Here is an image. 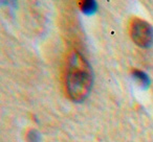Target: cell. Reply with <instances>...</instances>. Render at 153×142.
Returning a JSON list of instances; mask_svg holds the SVG:
<instances>
[{
  "label": "cell",
  "instance_id": "obj_1",
  "mask_svg": "<svg viewBox=\"0 0 153 142\" xmlns=\"http://www.w3.org/2000/svg\"><path fill=\"white\" fill-rule=\"evenodd\" d=\"M94 83L92 70L85 57L78 52L71 55L67 70L66 88L69 97L74 102H83L88 94Z\"/></svg>",
  "mask_w": 153,
  "mask_h": 142
},
{
  "label": "cell",
  "instance_id": "obj_2",
  "mask_svg": "<svg viewBox=\"0 0 153 142\" xmlns=\"http://www.w3.org/2000/svg\"><path fill=\"white\" fill-rule=\"evenodd\" d=\"M131 37L138 46L149 47L153 44V27L148 22L136 19L131 26Z\"/></svg>",
  "mask_w": 153,
  "mask_h": 142
},
{
  "label": "cell",
  "instance_id": "obj_3",
  "mask_svg": "<svg viewBox=\"0 0 153 142\" xmlns=\"http://www.w3.org/2000/svg\"><path fill=\"white\" fill-rule=\"evenodd\" d=\"M132 75H133L134 79H136L140 84L143 86L144 88H148L151 84V81H150V77H148L146 72L142 71V70H138V69H134L132 71Z\"/></svg>",
  "mask_w": 153,
  "mask_h": 142
},
{
  "label": "cell",
  "instance_id": "obj_4",
  "mask_svg": "<svg viewBox=\"0 0 153 142\" xmlns=\"http://www.w3.org/2000/svg\"><path fill=\"white\" fill-rule=\"evenodd\" d=\"M81 10L86 15H92L98 10V3L94 0H86L81 4Z\"/></svg>",
  "mask_w": 153,
  "mask_h": 142
},
{
  "label": "cell",
  "instance_id": "obj_5",
  "mask_svg": "<svg viewBox=\"0 0 153 142\" xmlns=\"http://www.w3.org/2000/svg\"><path fill=\"white\" fill-rule=\"evenodd\" d=\"M26 140L27 142H41L40 134L36 129H30L26 135Z\"/></svg>",
  "mask_w": 153,
  "mask_h": 142
}]
</instances>
